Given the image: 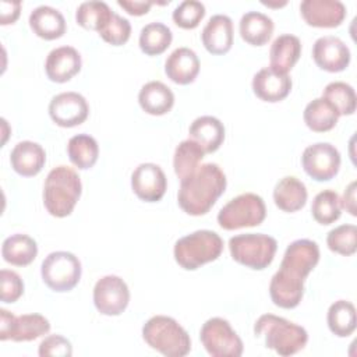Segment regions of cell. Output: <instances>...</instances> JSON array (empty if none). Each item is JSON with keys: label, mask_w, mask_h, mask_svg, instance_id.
<instances>
[{"label": "cell", "mask_w": 357, "mask_h": 357, "mask_svg": "<svg viewBox=\"0 0 357 357\" xmlns=\"http://www.w3.org/2000/svg\"><path fill=\"white\" fill-rule=\"evenodd\" d=\"M226 184L223 170L216 163H205L181 180L177 194L178 205L191 216L205 215L225 192Z\"/></svg>", "instance_id": "6da1fadb"}, {"label": "cell", "mask_w": 357, "mask_h": 357, "mask_svg": "<svg viewBox=\"0 0 357 357\" xmlns=\"http://www.w3.org/2000/svg\"><path fill=\"white\" fill-rule=\"evenodd\" d=\"M82 192V184L78 173L68 166L52 169L43 185V205L46 211L56 218L68 216Z\"/></svg>", "instance_id": "7a4b0ae2"}, {"label": "cell", "mask_w": 357, "mask_h": 357, "mask_svg": "<svg viewBox=\"0 0 357 357\" xmlns=\"http://www.w3.org/2000/svg\"><path fill=\"white\" fill-rule=\"evenodd\" d=\"M254 333L257 337L264 336L265 346L283 357L301 351L308 342L303 326L273 314L261 315L254 324Z\"/></svg>", "instance_id": "3957f363"}, {"label": "cell", "mask_w": 357, "mask_h": 357, "mask_svg": "<svg viewBox=\"0 0 357 357\" xmlns=\"http://www.w3.org/2000/svg\"><path fill=\"white\" fill-rule=\"evenodd\" d=\"M145 343L167 357H184L191 350L187 331L172 317L155 315L142 326Z\"/></svg>", "instance_id": "277c9868"}, {"label": "cell", "mask_w": 357, "mask_h": 357, "mask_svg": "<svg viewBox=\"0 0 357 357\" xmlns=\"http://www.w3.org/2000/svg\"><path fill=\"white\" fill-rule=\"evenodd\" d=\"M223 240L212 230H197L178 238L174 244V259L185 271H195L220 257Z\"/></svg>", "instance_id": "5b68a950"}, {"label": "cell", "mask_w": 357, "mask_h": 357, "mask_svg": "<svg viewBox=\"0 0 357 357\" xmlns=\"http://www.w3.org/2000/svg\"><path fill=\"white\" fill-rule=\"evenodd\" d=\"M231 258L247 268L262 271L269 266L278 250V243L272 236L264 233H245L229 240Z\"/></svg>", "instance_id": "8992f818"}, {"label": "cell", "mask_w": 357, "mask_h": 357, "mask_svg": "<svg viewBox=\"0 0 357 357\" xmlns=\"http://www.w3.org/2000/svg\"><path fill=\"white\" fill-rule=\"evenodd\" d=\"M265 216L266 206L264 199L254 192H245L230 199L219 211L218 223L225 230H237L258 226Z\"/></svg>", "instance_id": "52a82bcc"}, {"label": "cell", "mask_w": 357, "mask_h": 357, "mask_svg": "<svg viewBox=\"0 0 357 357\" xmlns=\"http://www.w3.org/2000/svg\"><path fill=\"white\" fill-rule=\"evenodd\" d=\"M81 262L68 251L50 252L42 262L40 275L45 284L53 291H70L81 279Z\"/></svg>", "instance_id": "ba28073f"}, {"label": "cell", "mask_w": 357, "mask_h": 357, "mask_svg": "<svg viewBox=\"0 0 357 357\" xmlns=\"http://www.w3.org/2000/svg\"><path fill=\"white\" fill-rule=\"evenodd\" d=\"M199 339L212 357H240L244 350L240 336L233 331L229 321L219 317L209 318L202 325Z\"/></svg>", "instance_id": "9c48e42d"}, {"label": "cell", "mask_w": 357, "mask_h": 357, "mask_svg": "<svg viewBox=\"0 0 357 357\" xmlns=\"http://www.w3.org/2000/svg\"><path fill=\"white\" fill-rule=\"evenodd\" d=\"M50 331L47 318L40 314H24L15 317L10 311L0 310V340L31 342Z\"/></svg>", "instance_id": "30bf717a"}, {"label": "cell", "mask_w": 357, "mask_h": 357, "mask_svg": "<svg viewBox=\"0 0 357 357\" xmlns=\"http://www.w3.org/2000/svg\"><path fill=\"white\" fill-rule=\"evenodd\" d=\"M319 262V247L315 241L300 238L290 243L284 251L278 272L282 275L304 282L310 272Z\"/></svg>", "instance_id": "8fae6325"}, {"label": "cell", "mask_w": 357, "mask_h": 357, "mask_svg": "<svg viewBox=\"0 0 357 357\" xmlns=\"http://www.w3.org/2000/svg\"><path fill=\"white\" fill-rule=\"evenodd\" d=\"M340 153L329 142H317L307 146L301 155L304 172L315 181H329L340 169Z\"/></svg>", "instance_id": "7c38bea8"}, {"label": "cell", "mask_w": 357, "mask_h": 357, "mask_svg": "<svg viewBox=\"0 0 357 357\" xmlns=\"http://www.w3.org/2000/svg\"><path fill=\"white\" fill-rule=\"evenodd\" d=\"M130 303L127 283L116 275L100 278L93 287V304L96 310L107 317L120 315Z\"/></svg>", "instance_id": "4fadbf2b"}, {"label": "cell", "mask_w": 357, "mask_h": 357, "mask_svg": "<svg viewBox=\"0 0 357 357\" xmlns=\"http://www.w3.org/2000/svg\"><path fill=\"white\" fill-rule=\"evenodd\" d=\"M88 102L78 92H61L53 96L49 103V116L60 127L79 126L88 119Z\"/></svg>", "instance_id": "5bb4252c"}, {"label": "cell", "mask_w": 357, "mask_h": 357, "mask_svg": "<svg viewBox=\"0 0 357 357\" xmlns=\"http://www.w3.org/2000/svg\"><path fill=\"white\" fill-rule=\"evenodd\" d=\"M131 188L134 194L145 202L160 201L167 188V178L160 166L155 163H141L131 174Z\"/></svg>", "instance_id": "9a60e30c"}, {"label": "cell", "mask_w": 357, "mask_h": 357, "mask_svg": "<svg viewBox=\"0 0 357 357\" xmlns=\"http://www.w3.org/2000/svg\"><path fill=\"white\" fill-rule=\"evenodd\" d=\"M315 64L328 73H340L347 68L351 54L347 45L337 36L326 35L315 40L312 46Z\"/></svg>", "instance_id": "2e32d148"}, {"label": "cell", "mask_w": 357, "mask_h": 357, "mask_svg": "<svg viewBox=\"0 0 357 357\" xmlns=\"http://www.w3.org/2000/svg\"><path fill=\"white\" fill-rule=\"evenodd\" d=\"M300 11L304 21L315 28H335L346 18V6L339 0H304Z\"/></svg>", "instance_id": "e0dca14e"}, {"label": "cell", "mask_w": 357, "mask_h": 357, "mask_svg": "<svg viewBox=\"0 0 357 357\" xmlns=\"http://www.w3.org/2000/svg\"><path fill=\"white\" fill-rule=\"evenodd\" d=\"M81 54L73 46H60L53 49L45 61V71L53 82H67L81 70Z\"/></svg>", "instance_id": "ac0fdd59"}, {"label": "cell", "mask_w": 357, "mask_h": 357, "mask_svg": "<svg viewBox=\"0 0 357 357\" xmlns=\"http://www.w3.org/2000/svg\"><path fill=\"white\" fill-rule=\"evenodd\" d=\"M252 91L264 102H280L291 91V78L272 67H265L254 75Z\"/></svg>", "instance_id": "d6986e66"}, {"label": "cell", "mask_w": 357, "mask_h": 357, "mask_svg": "<svg viewBox=\"0 0 357 357\" xmlns=\"http://www.w3.org/2000/svg\"><path fill=\"white\" fill-rule=\"evenodd\" d=\"M233 38V21L225 14L212 15L201 33L205 49L216 56L225 54L231 49Z\"/></svg>", "instance_id": "ffe728a7"}, {"label": "cell", "mask_w": 357, "mask_h": 357, "mask_svg": "<svg viewBox=\"0 0 357 357\" xmlns=\"http://www.w3.org/2000/svg\"><path fill=\"white\" fill-rule=\"evenodd\" d=\"M165 73L174 84H191L199 73V59L190 47H177L167 56L165 61Z\"/></svg>", "instance_id": "44dd1931"}, {"label": "cell", "mask_w": 357, "mask_h": 357, "mask_svg": "<svg viewBox=\"0 0 357 357\" xmlns=\"http://www.w3.org/2000/svg\"><path fill=\"white\" fill-rule=\"evenodd\" d=\"M10 162L15 173L24 177H32L45 166L46 152L38 142L21 141L13 148Z\"/></svg>", "instance_id": "7402d4cb"}, {"label": "cell", "mask_w": 357, "mask_h": 357, "mask_svg": "<svg viewBox=\"0 0 357 357\" xmlns=\"http://www.w3.org/2000/svg\"><path fill=\"white\" fill-rule=\"evenodd\" d=\"M190 139L195 141L205 153H212L225 141V126L213 116L197 117L188 128Z\"/></svg>", "instance_id": "603a6c76"}, {"label": "cell", "mask_w": 357, "mask_h": 357, "mask_svg": "<svg viewBox=\"0 0 357 357\" xmlns=\"http://www.w3.org/2000/svg\"><path fill=\"white\" fill-rule=\"evenodd\" d=\"M29 26L36 36L45 40H54L66 33V20L63 14L50 6L33 8L29 14Z\"/></svg>", "instance_id": "cb8c5ba5"}, {"label": "cell", "mask_w": 357, "mask_h": 357, "mask_svg": "<svg viewBox=\"0 0 357 357\" xmlns=\"http://www.w3.org/2000/svg\"><path fill=\"white\" fill-rule=\"evenodd\" d=\"M305 184L294 176H286L280 178L273 188L275 205L283 212H297L304 208L307 202Z\"/></svg>", "instance_id": "d4e9b609"}, {"label": "cell", "mask_w": 357, "mask_h": 357, "mask_svg": "<svg viewBox=\"0 0 357 357\" xmlns=\"http://www.w3.org/2000/svg\"><path fill=\"white\" fill-rule=\"evenodd\" d=\"M138 102L145 113L162 116L172 110L174 105V95L163 82L149 81L139 89Z\"/></svg>", "instance_id": "484cf974"}, {"label": "cell", "mask_w": 357, "mask_h": 357, "mask_svg": "<svg viewBox=\"0 0 357 357\" xmlns=\"http://www.w3.org/2000/svg\"><path fill=\"white\" fill-rule=\"evenodd\" d=\"M301 56V42L297 36L283 33L278 36L269 50V61L273 70L287 74Z\"/></svg>", "instance_id": "4316f807"}, {"label": "cell", "mask_w": 357, "mask_h": 357, "mask_svg": "<svg viewBox=\"0 0 357 357\" xmlns=\"http://www.w3.org/2000/svg\"><path fill=\"white\" fill-rule=\"evenodd\" d=\"M269 294L275 305L284 310L296 308L304 296V282L276 272L269 283Z\"/></svg>", "instance_id": "83f0119b"}, {"label": "cell", "mask_w": 357, "mask_h": 357, "mask_svg": "<svg viewBox=\"0 0 357 357\" xmlns=\"http://www.w3.org/2000/svg\"><path fill=\"white\" fill-rule=\"evenodd\" d=\"M1 255L11 265L26 266L36 258L38 244L28 234H11L3 241Z\"/></svg>", "instance_id": "f1b7e54d"}, {"label": "cell", "mask_w": 357, "mask_h": 357, "mask_svg": "<svg viewBox=\"0 0 357 357\" xmlns=\"http://www.w3.org/2000/svg\"><path fill=\"white\" fill-rule=\"evenodd\" d=\"M240 35L252 46L265 45L273 33V21L259 11H248L240 20Z\"/></svg>", "instance_id": "f546056e"}, {"label": "cell", "mask_w": 357, "mask_h": 357, "mask_svg": "<svg viewBox=\"0 0 357 357\" xmlns=\"http://www.w3.org/2000/svg\"><path fill=\"white\" fill-rule=\"evenodd\" d=\"M303 117L310 130L315 132H326L336 126L340 116L337 110L321 96L305 106Z\"/></svg>", "instance_id": "4dcf8cb0"}, {"label": "cell", "mask_w": 357, "mask_h": 357, "mask_svg": "<svg viewBox=\"0 0 357 357\" xmlns=\"http://www.w3.org/2000/svg\"><path fill=\"white\" fill-rule=\"evenodd\" d=\"M67 153L71 163L81 169H91L99 156V145L96 139L88 134H77L67 144Z\"/></svg>", "instance_id": "1f68e13d"}, {"label": "cell", "mask_w": 357, "mask_h": 357, "mask_svg": "<svg viewBox=\"0 0 357 357\" xmlns=\"http://www.w3.org/2000/svg\"><path fill=\"white\" fill-rule=\"evenodd\" d=\"M329 331L339 336L347 337L356 331V307L347 300H337L331 304L326 315Z\"/></svg>", "instance_id": "d6a6232c"}, {"label": "cell", "mask_w": 357, "mask_h": 357, "mask_svg": "<svg viewBox=\"0 0 357 357\" xmlns=\"http://www.w3.org/2000/svg\"><path fill=\"white\" fill-rule=\"evenodd\" d=\"M173 33L162 22L146 24L139 33V49L148 56L162 54L172 43Z\"/></svg>", "instance_id": "836d02e7"}, {"label": "cell", "mask_w": 357, "mask_h": 357, "mask_svg": "<svg viewBox=\"0 0 357 357\" xmlns=\"http://www.w3.org/2000/svg\"><path fill=\"white\" fill-rule=\"evenodd\" d=\"M204 155V149L195 141L190 138L181 141L177 145L173 156V167L177 177L183 180L192 174L199 167V162L202 160Z\"/></svg>", "instance_id": "e575fe53"}, {"label": "cell", "mask_w": 357, "mask_h": 357, "mask_svg": "<svg viewBox=\"0 0 357 357\" xmlns=\"http://www.w3.org/2000/svg\"><path fill=\"white\" fill-rule=\"evenodd\" d=\"M113 14L105 1H84L75 11V21L85 29L99 32L110 21Z\"/></svg>", "instance_id": "d590c367"}, {"label": "cell", "mask_w": 357, "mask_h": 357, "mask_svg": "<svg viewBox=\"0 0 357 357\" xmlns=\"http://www.w3.org/2000/svg\"><path fill=\"white\" fill-rule=\"evenodd\" d=\"M312 218L319 225H332L342 215L340 197L333 190H324L318 192L311 205Z\"/></svg>", "instance_id": "8d00e7d4"}, {"label": "cell", "mask_w": 357, "mask_h": 357, "mask_svg": "<svg viewBox=\"0 0 357 357\" xmlns=\"http://www.w3.org/2000/svg\"><path fill=\"white\" fill-rule=\"evenodd\" d=\"M322 98L326 99L339 113V116H350L356 112V92L351 85L343 81L329 82Z\"/></svg>", "instance_id": "74e56055"}, {"label": "cell", "mask_w": 357, "mask_h": 357, "mask_svg": "<svg viewBox=\"0 0 357 357\" xmlns=\"http://www.w3.org/2000/svg\"><path fill=\"white\" fill-rule=\"evenodd\" d=\"M328 248L332 252L350 257L357 251V227L356 225H340L332 229L326 236Z\"/></svg>", "instance_id": "f35d334b"}, {"label": "cell", "mask_w": 357, "mask_h": 357, "mask_svg": "<svg viewBox=\"0 0 357 357\" xmlns=\"http://www.w3.org/2000/svg\"><path fill=\"white\" fill-rule=\"evenodd\" d=\"M205 17V6L197 0H184L173 11V21L183 29H194Z\"/></svg>", "instance_id": "ab89813d"}, {"label": "cell", "mask_w": 357, "mask_h": 357, "mask_svg": "<svg viewBox=\"0 0 357 357\" xmlns=\"http://www.w3.org/2000/svg\"><path fill=\"white\" fill-rule=\"evenodd\" d=\"M99 35L105 42L113 46H121L130 39L131 24L127 18L114 13L110 21L99 31Z\"/></svg>", "instance_id": "60d3db41"}, {"label": "cell", "mask_w": 357, "mask_h": 357, "mask_svg": "<svg viewBox=\"0 0 357 357\" xmlns=\"http://www.w3.org/2000/svg\"><path fill=\"white\" fill-rule=\"evenodd\" d=\"M24 294V282L20 275L10 269L0 272V298L3 303H15Z\"/></svg>", "instance_id": "b9f144b4"}, {"label": "cell", "mask_w": 357, "mask_h": 357, "mask_svg": "<svg viewBox=\"0 0 357 357\" xmlns=\"http://www.w3.org/2000/svg\"><path fill=\"white\" fill-rule=\"evenodd\" d=\"M38 354L40 357H70L73 354V346L70 340L61 335H49L40 342Z\"/></svg>", "instance_id": "7bdbcfd3"}, {"label": "cell", "mask_w": 357, "mask_h": 357, "mask_svg": "<svg viewBox=\"0 0 357 357\" xmlns=\"http://www.w3.org/2000/svg\"><path fill=\"white\" fill-rule=\"evenodd\" d=\"M21 11V3L20 1H1L0 3V24L8 25L14 24Z\"/></svg>", "instance_id": "ee69618b"}, {"label": "cell", "mask_w": 357, "mask_h": 357, "mask_svg": "<svg viewBox=\"0 0 357 357\" xmlns=\"http://www.w3.org/2000/svg\"><path fill=\"white\" fill-rule=\"evenodd\" d=\"M117 4L124 8L130 15H144L149 11L153 1H137V0H117Z\"/></svg>", "instance_id": "f6af8a7d"}, {"label": "cell", "mask_w": 357, "mask_h": 357, "mask_svg": "<svg viewBox=\"0 0 357 357\" xmlns=\"http://www.w3.org/2000/svg\"><path fill=\"white\" fill-rule=\"evenodd\" d=\"M342 209H346L351 216L357 215V206H356V181H351L343 194V198H340Z\"/></svg>", "instance_id": "bcb514c9"}]
</instances>
